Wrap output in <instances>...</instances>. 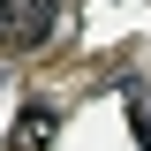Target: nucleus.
<instances>
[{"instance_id": "4", "label": "nucleus", "mask_w": 151, "mask_h": 151, "mask_svg": "<svg viewBox=\"0 0 151 151\" xmlns=\"http://www.w3.org/2000/svg\"><path fill=\"white\" fill-rule=\"evenodd\" d=\"M136 136L151 144V98H136Z\"/></svg>"}, {"instance_id": "3", "label": "nucleus", "mask_w": 151, "mask_h": 151, "mask_svg": "<svg viewBox=\"0 0 151 151\" xmlns=\"http://www.w3.org/2000/svg\"><path fill=\"white\" fill-rule=\"evenodd\" d=\"M45 15H53V0H30V38L45 30Z\"/></svg>"}, {"instance_id": "2", "label": "nucleus", "mask_w": 151, "mask_h": 151, "mask_svg": "<svg viewBox=\"0 0 151 151\" xmlns=\"http://www.w3.org/2000/svg\"><path fill=\"white\" fill-rule=\"evenodd\" d=\"M15 23H23V15H15V0H0V45L15 38Z\"/></svg>"}, {"instance_id": "1", "label": "nucleus", "mask_w": 151, "mask_h": 151, "mask_svg": "<svg viewBox=\"0 0 151 151\" xmlns=\"http://www.w3.org/2000/svg\"><path fill=\"white\" fill-rule=\"evenodd\" d=\"M53 129H60L53 113H45V106H30V113L15 121V151H45V144H53Z\"/></svg>"}]
</instances>
